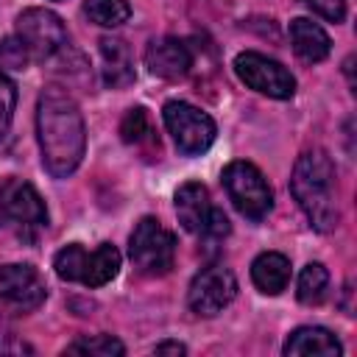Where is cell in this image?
Here are the masks:
<instances>
[{"mask_svg": "<svg viewBox=\"0 0 357 357\" xmlns=\"http://www.w3.org/2000/svg\"><path fill=\"white\" fill-rule=\"evenodd\" d=\"M237 296V279L223 265H209L195 273L187 290V304L195 315H218L223 312Z\"/></svg>", "mask_w": 357, "mask_h": 357, "instance_id": "9c48e42d", "label": "cell"}, {"mask_svg": "<svg viewBox=\"0 0 357 357\" xmlns=\"http://www.w3.org/2000/svg\"><path fill=\"white\" fill-rule=\"evenodd\" d=\"M47 287L33 265L11 262L0 268V301L17 312H31L45 304Z\"/></svg>", "mask_w": 357, "mask_h": 357, "instance_id": "8fae6325", "label": "cell"}, {"mask_svg": "<svg viewBox=\"0 0 357 357\" xmlns=\"http://www.w3.org/2000/svg\"><path fill=\"white\" fill-rule=\"evenodd\" d=\"M153 131H151V120H148V112L142 109V106H134V109H128L126 112V117H123V123H120V137H123V142H128V145H137V142H142V139H148Z\"/></svg>", "mask_w": 357, "mask_h": 357, "instance_id": "44dd1931", "label": "cell"}, {"mask_svg": "<svg viewBox=\"0 0 357 357\" xmlns=\"http://www.w3.org/2000/svg\"><path fill=\"white\" fill-rule=\"evenodd\" d=\"M251 282L265 296H279L290 282V259L279 251H265L251 262Z\"/></svg>", "mask_w": 357, "mask_h": 357, "instance_id": "e0dca14e", "label": "cell"}, {"mask_svg": "<svg viewBox=\"0 0 357 357\" xmlns=\"http://www.w3.org/2000/svg\"><path fill=\"white\" fill-rule=\"evenodd\" d=\"M145 64L153 75L167 78V81H178L190 73L192 67V50L184 39L178 36H162L153 39L145 50Z\"/></svg>", "mask_w": 357, "mask_h": 357, "instance_id": "7c38bea8", "label": "cell"}, {"mask_svg": "<svg viewBox=\"0 0 357 357\" xmlns=\"http://www.w3.org/2000/svg\"><path fill=\"white\" fill-rule=\"evenodd\" d=\"M162 120H165V128L173 137L176 148L187 156H198L215 142V134H218L215 120L192 103L167 100L162 109Z\"/></svg>", "mask_w": 357, "mask_h": 357, "instance_id": "8992f818", "label": "cell"}, {"mask_svg": "<svg viewBox=\"0 0 357 357\" xmlns=\"http://www.w3.org/2000/svg\"><path fill=\"white\" fill-rule=\"evenodd\" d=\"M326 287H329V271L321 262H310L301 268L296 284V296L301 304H318L326 296Z\"/></svg>", "mask_w": 357, "mask_h": 357, "instance_id": "ac0fdd59", "label": "cell"}, {"mask_svg": "<svg viewBox=\"0 0 357 357\" xmlns=\"http://www.w3.org/2000/svg\"><path fill=\"white\" fill-rule=\"evenodd\" d=\"M67 354H92V357H120L126 346L112 335H86L67 346Z\"/></svg>", "mask_w": 357, "mask_h": 357, "instance_id": "ffe728a7", "label": "cell"}, {"mask_svg": "<svg viewBox=\"0 0 357 357\" xmlns=\"http://www.w3.org/2000/svg\"><path fill=\"white\" fill-rule=\"evenodd\" d=\"M128 254L137 271L148 276H162L173 268L176 259V237L156 220V218H142L128 240Z\"/></svg>", "mask_w": 357, "mask_h": 357, "instance_id": "52a82bcc", "label": "cell"}, {"mask_svg": "<svg viewBox=\"0 0 357 357\" xmlns=\"http://www.w3.org/2000/svg\"><path fill=\"white\" fill-rule=\"evenodd\" d=\"M53 268L67 282H81L86 287H103L120 271V251L112 243H100L95 251H86L84 245L70 243L53 257Z\"/></svg>", "mask_w": 357, "mask_h": 357, "instance_id": "3957f363", "label": "cell"}, {"mask_svg": "<svg viewBox=\"0 0 357 357\" xmlns=\"http://www.w3.org/2000/svg\"><path fill=\"white\" fill-rule=\"evenodd\" d=\"M100 64H103V81L114 89L128 86L134 81V56L126 39L120 36H103L100 42Z\"/></svg>", "mask_w": 357, "mask_h": 357, "instance_id": "9a60e30c", "label": "cell"}, {"mask_svg": "<svg viewBox=\"0 0 357 357\" xmlns=\"http://www.w3.org/2000/svg\"><path fill=\"white\" fill-rule=\"evenodd\" d=\"M223 234H229V218L220 212V209H215L212 206V215H209V223H206V231H204V237H223Z\"/></svg>", "mask_w": 357, "mask_h": 357, "instance_id": "d4e9b609", "label": "cell"}, {"mask_svg": "<svg viewBox=\"0 0 357 357\" xmlns=\"http://www.w3.org/2000/svg\"><path fill=\"white\" fill-rule=\"evenodd\" d=\"M176 215L178 223L190 231V234H201L206 231L209 215H212V201H209V190L201 181H187L176 190Z\"/></svg>", "mask_w": 357, "mask_h": 357, "instance_id": "4fadbf2b", "label": "cell"}, {"mask_svg": "<svg viewBox=\"0 0 357 357\" xmlns=\"http://www.w3.org/2000/svg\"><path fill=\"white\" fill-rule=\"evenodd\" d=\"M220 181L231 198V204L237 206L240 215H245L248 220H262L271 206H273V192L265 181V176L259 173V167H254L251 162H229L220 173Z\"/></svg>", "mask_w": 357, "mask_h": 357, "instance_id": "5b68a950", "label": "cell"}, {"mask_svg": "<svg viewBox=\"0 0 357 357\" xmlns=\"http://www.w3.org/2000/svg\"><path fill=\"white\" fill-rule=\"evenodd\" d=\"M234 73L248 89L268 95V98H276V100H287L296 92L293 73L284 64H279L276 59H268L257 50L237 53L234 56Z\"/></svg>", "mask_w": 357, "mask_h": 357, "instance_id": "ba28073f", "label": "cell"}, {"mask_svg": "<svg viewBox=\"0 0 357 357\" xmlns=\"http://www.w3.org/2000/svg\"><path fill=\"white\" fill-rule=\"evenodd\" d=\"M17 39L33 61H53L70 45L61 17L50 8H25L17 17Z\"/></svg>", "mask_w": 357, "mask_h": 357, "instance_id": "277c9868", "label": "cell"}, {"mask_svg": "<svg viewBox=\"0 0 357 357\" xmlns=\"http://www.w3.org/2000/svg\"><path fill=\"white\" fill-rule=\"evenodd\" d=\"M84 14L100 28H117V25L128 22L131 6H128V0H86Z\"/></svg>", "mask_w": 357, "mask_h": 357, "instance_id": "d6986e66", "label": "cell"}, {"mask_svg": "<svg viewBox=\"0 0 357 357\" xmlns=\"http://www.w3.org/2000/svg\"><path fill=\"white\" fill-rule=\"evenodd\" d=\"M290 192L312 229L332 231L337 226L340 220L337 181H335V165L326 151L312 148L296 159L293 176H290Z\"/></svg>", "mask_w": 357, "mask_h": 357, "instance_id": "7a4b0ae2", "label": "cell"}, {"mask_svg": "<svg viewBox=\"0 0 357 357\" xmlns=\"http://www.w3.org/2000/svg\"><path fill=\"white\" fill-rule=\"evenodd\" d=\"M25 61H28V53H25V47L20 45V39H6V42L0 45V64L14 67V70H22Z\"/></svg>", "mask_w": 357, "mask_h": 357, "instance_id": "cb8c5ba5", "label": "cell"}, {"mask_svg": "<svg viewBox=\"0 0 357 357\" xmlns=\"http://www.w3.org/2000/svg\"><path fill=\"white\" fill-rule=\"evenodd\" d=\"M36 139L42 151V165L53 178H67L84 159V117L78 103L61 86L42 89L36 100Z\"/></svg>", "mask_w": 357, "mask_h": 357, "instance_id": "6da1fadb", "label": "cell"}, {"mask_svg": "<svg viewBox=\"0 0 357 357\" xmlns=\"http://www.w3.org/2000/svg\"><path fill=\"white\" fill-rule=\"evenodd\" d=\"M0 212L25 231L47 226V206L36 192V187L25 178L11 176L0 184Z\"/></svg>", "mask_w": 357, "mask_h": 357, "instance_id": "30bf717a", "label": "cell"}, {"mask_svg": "<svg viewBox=\"0 0 357 357\" xmlns=\"http://www.w3.org/2000/svg\"><path fill=\"white\" fill-rule=\"evenodd\" d=\"M282 351L287 357H340L343 354V343L324 326H298L287 335Z\"/></svg>", "mask_w": 357, "mask_h": 357, "instance_id": "5bb4252c", "label": "cell"}, {"mask_svg": "<svg viewBox=\"0 0 357 357\" xmlns=\"http://www.w3.org/2000/svg\"><path fill=\"white\" fill-rule=\"evenodd\" d=\"M290 42H293L296 56H298L301 61H307V64L324 61V59L329 56V50H332L329 33H326L318 22H312V20H307V17H296V20L290 22Z\"/></svg>", "mask_w": 357, "mask_h": 357, "instance_id": "2e32d148", "label": "cell"}, {"mask_svg": "<svg viewBox=\"0 0 357 357\" xmlns=\"http://www.w3.org/2000/svg\"><path fill=\"white\" fill-rule=\"evenodd\" d=\"M318 17L329 20V22H343L346 20V3L349 0H304Z\"/></svg>", "mask_w": 357, "mask_h": 357, "instance_id": "603a6c76", "label": "cell"}, {"mask_svg": "<svg viewBox=\"0 0 357 357\" xmlns=\"http://www.w3.org/2000/svg\"><path fill=\"white\" fill-rule=\"evenodd\" d=\"M14 106H17V86L11 78L0 73V139L8 134L11 120H14Z\"/></svg>", "mask_w": 357, "mask_h": 357, "instance_id": "7402d4cb", "label": "cell"}, {"mask_svg": "<svg viewBox=\"0 0 357 357\" xmlns=\"http://www.w3.org/2000/svg\"><path fill=\"white\" fill-rule=\"evenodd\" d=\"M156 354H187V346L184 343H176V340H165V343H159L156 349H153Z\"/></svg>", "mask_w": 357, "mask_h": 357, "instance_id": "484cf974", "label": "cell"}]
</instances>
